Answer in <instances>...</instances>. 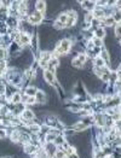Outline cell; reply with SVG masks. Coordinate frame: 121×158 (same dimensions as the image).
Here are the masks:
<instances>
[{
    "label": "cell",
    "mask_w": 121,
    "mask_h": 158,
    "mask_svg": "<svg viewBox=\"0 0 121 158\" xmlns=\"http://www.w3.org/2000/svg\"><path fill=\"white\" fill-rule=\"evenodd\" d=\"M41 19H42V15L40 13V12H35V13H33L29 16V23H32V24H38L39 22H41Z\"/></svg>",
    "instance_id": "obj_2"
},
{
    "label": "cell",
    "mask_w": 121,
    "mask_h": 158,
    "mask_svg": "<svg viewBox=\"0 0 121 158\" xmlns=\"http://www.w3.org/2000/svg\"><path fill=\"white\" fill-rule=\"evenodd\" d=\"M26 100H27V103H28V104H34V102H35V98L27 97V98H26Z\"/></svg>",
    "instance_id": "obj_25"
},
{
    "label": "cell",
    "mask_w": 121,
    "mask_h": 158,
    "mask_svg": "<svg viewBox=\"0 0 121 158\" xmlns=\"http://www.w3.org/2000/svg\"><path fill=\"white\" fill-rule=\"evenodd\" d=\"M45 79H46V81H49L51 84H55V76H53V73L46 70V71H45Z\"/></svg>",
    "instance_id": "obj_4"
},
{
    "label": "cell",
    "mask_w": 121,
    "mask_h": 158,
    "mask_svg": "<svg viewBox=\"0 0 121 158\" xmlns=\"http://www.w3.org/2000/svg\"><path fill=\"white\" fill-rule=\"evenodd\" d=\"M55 139H56V134H49L46 136V140L47 141H50V142H51L52 140H55Z\"/></svg>",
    "instance_id": "obj_24"
},
{
    "label": "cell",
    "mask_w": 121,
    "mask_h": 158,
    "mask_svg": "<svg viewBox=\"0 0 121 158\" xmlns=\"http://www.w3.org/2000/svg\"><path fill=\"white\" fill-rule=\"evenodd\" d=\"M35 150H37V149H35L34 146H32V145H27V146H26V151L29 152V153H33Z\"/></svg>",
    "instance_id": "obj_23"
},
{
    "label": "cell",
    "mask_w": 121,
    "mask_h": 158,
    "mask_svg": "<svg viewBox=\"0 0 121 158\" xmlns=\"http://www.w3.org/2000/svg\"><path fill=\"white\" fill-rule=\"evenodd\" d=\"M73 65H74L75 68H81V66H82V63H81L78 58H75V59H73Z\"/></svg>",
    "instance_id": "obj_19"
},
{
    "label": "cell",
    "mask_w": 121,
    "mask_h": 158,
    "mask_svg": "<svg viewBox=\"0 0 121 158\" xmlns=\"http://www.w3.org/2000/svg\"><path fill=\"white\" fill-rule=\"evenodd\" d=\"M4 69H5V62L4 61H0V74L4 71Z\"/></svg>",
    "instance_id": "obj_27"
},
{
    "label": "cell",
    "mask_w": 121,
    "mask_h": 158,
    "mask_svg": "<svg viewBox=\"0 0 121 158\" xmlns=\"http://www.w3.org/2000/svg\"><path fill=\"white\" fill-rule=\"evenodd\" d=\"M69 48H70V41L64 39V40H62L58 44V46L56 48V52H58V53H67V52L69 51Z\"/></svg>",
    "instance_id": "obj_1"
},
{
    "label": "cell",
    "mask_w": 121,
    "mask_h": 158,
    "mask_svg": "<svg viewBox=\"0 0 121 158\" xmlns=\"http://www.w3.org/2000/svg\"><path fill=\"white\" fill-rule=\"evenodd\" d=\"M68 16V19H67V23H65V27H71L73 24L75 23V19H76V16H75L74 12H69L67 15Z\"/></svg>",
    "instance_id": "obj_3"
},
{
    "label": "cell",
    "mask_w": 121,
    "mask_h": 158,
    "mask_svg": "<svg viewBox=\"0 0 121 158\" xmlns=\"http://www.w3.org/2000/svg\"><path fill=\"white\" fill-rule=\"evenodd\" d=\"M35 99H37L38 103H45V100H46V97H45L44 92L39 91V92H37V94H35Z\"/></svg>",
    "instance_id": "obj_5"
},
{
    "label": "cell",
    "mask_w": 121,
    "mask_h": 158,
    "mask_svg": "<svg viewBox=\"0 0 121 158\" xmlns=\"http://www.w3.org/2000/svg\"><path fill=\"white\" fill-rule=\"evenodd\" d=\"M93 44H94V46L96 47H99L103 45V42L101 39H98V37H93Z\"/></svg>",
    "instance_id": "obj_18"
},
{
    "label": "cell",
    "mask_w": 121,
    "mask_h": 158,
    "mask_svg": "<svg viewBox=\"0 0 121 158\" xmlns=\"http://www.w3.org/2000/svg\"><path fill=\"white\" fill-rule=\"evenodd\" d=\"M93 17H97V18H102V17H104V11L103 10H101L99 7H97V9L94 10V12H93Z\"/></svg>",
    "instance_id": "obj_8"
},
{
    "label": "cell",
    "mask_w": 121,
    "mask_h": 158,
    "mask_svg": "<svg viewBox=\"0 0 121 158\" xmlns=\"http://www.w3.org/2000/svg\"><path fill=\"white\" fill-rule=\"evenodd\" d=\"M55 27H56V28H58V29H62L63 27H65V25H64V24H62L60 22H58V21H57L56 23H55Z\"/></svg>",
    "instance_id": "obj_26"
},
{
    "label": "cell",
    "mask_w": 121,
    "mask_h": 158,
    "mask_svg": "<svg viewBox=\"0 0 121 158\" xmlns=\"http://www.w3.org/2000/svg\"><path fill=\"white\" fill-rule=\"evenodd\" d=\"M115 35L117 37H121V24H117L116 28H115Z\"/></svg>",
    "instance_id": "obj_21"
},
{
    "label": "cell",
    "mask_w": 121,
    "mask_h": 158,
    "mask_svg": "<svg viewBox=\"0 0 121 158\" xmlns=\"http://www.w3.org/2000/svg\"><path fill=\"white\" fill-rule=\"evenodd\" d=\"M4 57H5V51L1 48V50H0V59H3Z\"/></svg>",
    "instance_id": "obj_28"
},
{
    "label": "cell",
    "mask_w": 121,
    "mask_h": 158,
    "mask_svg": "<svg viewBox=\"0 0 121 158\" xmlns=\"http://www.w3.org/2000/svg\"><path fill=\"white\" fill-rule=\"evenodd\" d=\"M93 18H94V17H93L92 13H87L85 16V22H86V23H91L93 21Z\"/></svg>",
    "instance_id": "obj_17"
},
{
    "label": "cell",
    "mask_w": 121,
    "mask_h": 158,
    "mask_svg": "<svg viewBox=\"0 0 121 158\" xmlns=\"http://www.w3.org/2000/svg\"><path fill=\"white\" fill-rule=\"evenodd\" d=\"M114 22H115V21H114V18H113V17H108V18L104 19V22H102V25L104 23L107 24V25H113V24H114Z\"/></svg>",
    "instance_id": "obj_14"
},
{
    "label": "cell",
    "mask_w": 121,
    "mask_h": 158,
    "mask_svg": "<svg viewBox=\"0 0 121 158\" xmlns=\"http://www.w3.org/2000/svg\"><path fill=\"white\" fill-rule=\"evenodd\" d=\"M23 118H26V120H33V118H34V113H33V111H30V110H24L23 111Z\"/></svg>",
    "instance_id": "obj_9"
},
{
    "label": "cell",
    "mask_w": 121,
    "mask_h": 158,
    "mask_svg": "<svg viewBox=\"0 0 121 158\" xmlns=\"http://www.w3.org/2000/svg\"><path fill=\"white\" fill-rule=\"evenodd\" d=\"M26 92H27V97H33V95H35V94H37L38 91H37L35 87H28Z\"/></svg>",
    "instance_id": "obj_10"
},
{
    "label": "cell",
    "mask_w": 121,
    "mask_h": 158,
    "mask_svg": "<svg viewBox=\"0 0 121 158\" xmlns=\"http://www.w3.org/2000/svg\"><path fill=\"white\" fill-rule=\"evenodd\" d=\"M65 152L64 151H62V150H59V151H57L56 152V158H65Z\"/></svg>",
    "instance_id": "obj_20"
},
{
    "label": "cell",
    "mask_w": 121,
    "mask_h": 158,
    "mask_svg": "<svg viewBox=\"0 0 121 158\" xmlns=\"http://www.w3.org/2000/svg\"><path fill=\"white\" fill-rule=\"evenodd\" d=\"M19 100H21V95H19V93H15L14 97H12V103H14V104H18Z\"/></svg>",
    "instance_id": "obj_16"
},
{
    "label": "cell",
    "mask_w": 121,
    "mask_h": 158,
    "mask_svg": "<svg viewBox=\"0 0 121 158\" xmlns=\"http://www.w3.org/2000/svg\"><path fill=\"white\" fill-rule=\"evenodd\" d=\"M45 1H38L37 3V10H38V12H40V13H41V12H44V11H45V7H46V6H45Z\"/></svg>",
    "instance_id": "obj_7"
},
{
    "label": "cell",
    "mask_w": 121,
    "mask_h": 158,
    "mask_svg": "<svg viewBox=\"0 0 121 158\" xmlns=\"http://www.w3.org/2000/svg\"><path fill=\"white\" fill-rule=\"evenodd\" d=\"M94 63H96V65H97L98 68H103V66H104V61H103L101 57L96 58V59H94Z\"/></svg>",
    "instance_id": "obj_13"
},
{
    "label": "cell",
    "mask_w": 121,
    "mask_h": 158,
    "mask_svg": "<svg viewBox=\"0 0 121 158\" xmlns=\"http://www.w3.org/2000/svg\"><path fill=\"white\" fill-rule=\"evenodd\" d=\"M87 128V124L86 123H78V124H75L74 126V129L78 130V132H80V130H84Z\"/></svg>",
    "instance_id": "obj_12"
},
{
    "label": "cell",
    "mask_w": 121,
    "mask_h": 158,
    "mask_svg": "<svg viewBox=\"0 0 121 158\" xmlns=\"http://www.w3.org/2000/svg\"><path fill=\"white\" fill-rule=\"evenodd\" d=\"M29 41H30V37H29L28 34H21L19 35V42H22L23 45H28Z\"/></svg>",
    "instance_id": "obj_6"
},
{
    "label": "cell",
    "mask_w": 121,
    "mask_h": 158,
    "mask_svg": "<svg viewBox=\"0 0 121 158\" xmlns=\"http://www.w3.org/2000/svg\"><path fill=\"white\" fill-rule=\"evenodd\" d=\"M67 19H68V16L63 13V15H60V16H59V18H58V22H60L62 24H64V25H65V23H67Z\"/></svg>",
    "instance_id": "obj_15"
},
{
    "label": "cell",
    "mask_w": 121,
    "mask_h": 158,
    "mask_svg": "<svg viewBox=\"0 0 121 158\" xmlns=\"http://www.w3.org/2000/svg\"><path fill=\"white\" fill-rule=\"evenodd\" d=\"M78 59H79L82 64H84L85 62H86V59H87V57H86V54H84V53H81V54H79L78 56Z\"/></svg>",
    "instance_id": "obj_22"
},
{
    "label": "cell",
    "mask_w": 121,
    "mask_h": 158,
    "mask_svg": "<svg viewBox=\"0 0 121 158\" xmlns=\"http://www.w3.org/2000/svg\"><path fill=\"white\" fill-rule=\"evenodd\" d=\"M104 35H105V32H104V29H103V28H97V29H96V37H98V39H102Z\"/></svg>",
    "instance_id": "obj_11"
}]
</instances>
